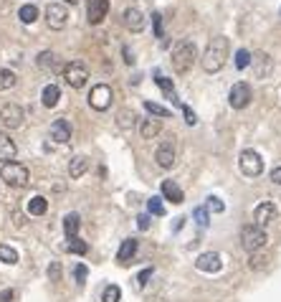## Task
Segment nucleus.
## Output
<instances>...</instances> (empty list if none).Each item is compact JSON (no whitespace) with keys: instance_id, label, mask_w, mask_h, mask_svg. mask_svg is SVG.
Instances as JSON below:
<instances>
[{"instance_id":"nucleus-9","label":"nucleus","mask_w":281,"mask_h":302,"mask_svg":"<svg viewBox=\"0 0 281 302\" xmlns=\"http://www.w3.org/2000/svg\"><path fill=\"white\" fill-rule=\"evenodd\" d=\"M251 87L246 84V81H238V84H233L230 87V94H228V102H230V107L233 109H246L248 104H251Z\"/></svg>"},{"instance_id":"nucleus-2","label":"nucleus","mask_w":281,"mask_h":302,"mask_svg":"<svg viewBox=\"0 0 281 302\" xmlns=\"http://www.w3.org/2000/svg\"><path fill=\"white\" fill-rule=\"evenodd\" d=\"M195 59H198V49H195L193 41L182 38V41L175 44V49H172V69H175V74H188L193 69Z\"/></svg>"},{"instance_id":"nucleus-41","label":"nucleus","mask_w":281,"mask_h":302,"mask_svg":"<svg viewBox=\"0 0 281 302\" xmlns=\"http://www.w3.org/2000/svg\"><path fill=\"white\" fill-rule=\"evenodd\" d=\"M152 23H155V36L162 41V38H165V33H162V16L155 13V16H152Z\"/></svg>"},{"instance_id":"nucleus-3","label":"nucleus","mask_w":281,"mask_h":302,"mask_svg":"<svg viewBox=\"0 0 281 302\" xmlns=\"http://www.w3.org/2000/svg\"><path fill=\"white\" fill-rule=\"evenodd\" d=\"M0 178H3L8 186H13V188H26L28 181H31V173H28L26 165L11 160V163H3V168H0Z\"/></svg>"},{"instance_id":"nucleus-32","label":"nucleus","mask_w":281,"mask_h":302,"mask_svg":"<svg viewBox=\"0 0 281 302\" xmlns=\"http://www.w3.org/2000/svg\"><path fill=\"white\" fill-rule=\"evenodd\" d=\"M119 299H122V289H119L117 284L104 287V292H102V302H119Z\"/></svg>"},{"instance_id":"nucleus-34","label":"nucleus","mask_w":281,"mask_h":302,"mask_svg":"<svg viewBox=\"0 0 281 302\" xmlns=\"http://www.w3.org/2000/svg\"><path fill=\"white\" fill-rule=\"evenodd\" d=\"M147 211H150L152 216H165V206H162V198L152 196V198L147 201Z\"/></svg>"},{"instance_id":"nucleus-33","label":"nucleus","mask_w":281,"mask_h":302,"mask_svg":"<svg viewBox=\"0 0 281 302\" xmlns=\"http://www.w3.org/2000/svg\"><path fill=\"white\" fill-rule=\"evenodd\" d=\"M145 109H147L150 114H155V117H170V114H172L167 107H162V104H155V102H145Z\"/></svg>"},{"instance_id":"nucleus-21","label":"nucleus","mask_w":281,"mask_h":302,"mask_svg":"<svg viewBox=\"0 0 281 302\" xmlns=\"http://www.w3.org/2000/svg\"><path fill=\"white\" fill-rule=\"evenodd\" d=\"M139 132H142L145 140H152V137H157V135L162 132V122H160V119H142Z\"/></svg>"},{"instance_id":"nucleus-51","label":"nucleus","mask_w":281,"mask_h":302,"mask_svg":"<svg viewBox=\"0 0 281 302\" xmlns=\"http://www.w3.org/2000/svg\"><path fill=\"white\" fill-rule=\"evenodd\" d=\"M66 3H71V6H74V3H79V0H66Z\"/></svg>"},{"instance_id":"nucleus-40","label":"nucleus","mask_w":281,"mask_h":302,"mask_svg":"<svg viewBox=\"0 0 281 302\" xmlns=\"http://www.w3.org/2000/svg\"><path fill=\"white\" fill-rule=\"evenodd\" d=\"M117 119H119V127H124V130H127V127H132L134 114H132L129 109H124V112H119V117H117Z\"/></svg>"},{"instance_id":"nucleus-10","label":"nucleus","mask_w":281,"mask_h":302,"mask_svg":"<svg viewBox=\"0 0 281 302\" xmlns=\"http://www.w3.org/2000/svg\"><path fill=\"white\" fill-rule=\"evenodd\" d=\"M66 21H69V11H66L61 3H51V6L46 8V23H49V28L61 31V28L66 26Z\"/></svg>"},{"instance_id":"nucleus-12","label":"nucleus","mask_w":281,"mask_h":302,"mask_svg":"<svg viewBox=\"0 0 281 302\" xmlns=\"http://www.w3.org/2000/svg\"><path fill=\"white\" fill-rule=\"evenodd\" d=\"M251 66H253V76H256V79H266V76L271 74V69H273V61H271L268 54L258 51V54L251 56Z\"/></svg>"},{"instance_id":"nucleus-37","label":"nucleus","mask_w":281,"mask_h":302,"mask_svg":"<svg viewBox=\"0 0 281 302\" xmlns=\"http://www.w3.org/2000/svg\"><path fill=\"white\" fill-rule=\"evenodd\" d=\"M193 216H195V221H198V226H208L210 221H208V208H203V206H198L195 211H193Z\"/></svg>"},{"instance_id":"nucleus-23","label":"nucleus","mask_w":281,"mask_h":302,"mask_svg":"<svg viewBox=\"0 0 281 302\" xmlns=\"http://www.w3.org/2000/svg\"><path fill=\"white\" fill-rule=\"evenodd\" d=\"M79 229H81V216H79V213H69V216L64 219V231H66V239H74V236L79 234Z\"/></svg>"},{"instance_id":"nucleus-6","label":"nucleus","mask_w":281,"mask_h":302,"mask_svg":"<svg viewBox=\"0 0 281 302\" xmlns=\"http://www.w3.org/2000/svg\"><path fill=\"white\" fill-rule=\"evenodd\" d=\"M0 122H3L8 130H18L26 122V109L16 102H8L3 109H0Z\"/></svg>"},{"instance_id":"nucleus-38","label":"nucleus","mask_w":281,"mask_h":302,"mask_svg":"<svg viewBox=\"0 0 281 302\" xmlns=\"http://www.w3.org/2000/svg\"><path fill=\"white\" fill-rule=\"evenodd\" d=\"M208 211H213V213H223L225 211V206H223V201L220 198H215V196H210L208 198V206H205Z\"/></svg>"},{"instance_id":"nucleus-16","label":"nucleus","mask_w":281,"mask_h":302,"mask_svg":"<svg viewBox=\"0 0 281 302\" xmlns=\"http://www.w3.org/2000/svg\"><path fill=\"white\" fill-rule=\"evenodd\" d=\"M155 160L160 168H172L175 165V145L172 142H162L157 147V153H155Z\"/></svg>"},{"instance_id":"nucleus-31","label":"nucleus","mask_w":281,"mask_h":302,"mask_svg":"<svg viewBox=\"0 0 281 302\" xmlns=\"http://www.w3.org/2000/svg\"><path fill=\"white\" fill-rule=\"evenodd\" d=\"M0 262H6V264H16L18 262V251L8 244H0Z\"/></svg>"},{"instance_id":"nucleus-35","label":"nucleus","mask_w":281,"mask_h":302,"mask_svg":"<svg viewBox=\"0 0 281 302\" xmlns=\"http://www.w3.org/2000/svg\"><path fill=\"white\" fill-rule=\"evenodd\" d=\"M266 262H268V256H266V254L253 251V254H251V259H248V267H251V269H261V267H266Z\"/></svg>"},{"instance_id":"nucleus-1","label":"nucleus","mask_w":281,"mask_h":302,"mask_svg":"<svg viewBox=\"0 0 281 302\" xmlns=\"http://www.w3.org/2000/svg\"><path fill=\"white\" fill-rule=\"evenodd\" d=\"M225 59H228V38H225V36L210 38V44H208V49H205V54H203V69H205L208 74H215V71L223 69Z\"/></svg>"},{"instance_id":"nucleus-7","label":"nucleus","mask_w":281,"mask_h":302,"mask_svg":"<svg viewBox=\"0 0 281 302\" xmlns=\"http://www.w3.org/2000/svg\"><path fill=\"white\" fill-rule=\"evenodd\" d=\"M64 79H66L69 87L81 89V87L89 81V69H86L81 61H69V64L64 66Z\"/></svg>"},{"instance_id":"nucleus-5","label":"nucleus","mask_w":281,"mask_h":302,"mask_svg":"<svg viewBox=\"0 0 281 302\" xmlns=\"http://www.w3.org/2000/svg\"><path fill=\"white\" fill-rule=\"evenodd\" d=\"M238 168H241L243 176L256 178V176L263 173V160H261V155L256 153V150H243L241 158H238Z\"/></svg>"},{"instance_id":"nucleus-15","label":"nucleus","mask_w":281,"mask_h":302,"mask_svg":"<svg viewBox=\"0 0 281 302\" xmlns=\"http://www.w3.org/2000/svg\"><path fill=\"white\" fill-rule=\"evenodd\" d=\"M16 155H18V147H16L13 137L8 132H0V160L11 163V160H16Z\"/></svg>"},{"instance_id":"nucleus-24","label":"nucleus","mask_w":281,"mask_h":302,"mask_svg":"<svg viewBox=\"0 0 281 302\" xmlns=\"http://www.w3.org/2000/svg\"><path fill=\"white\" fill-rule=\"evenodd\" d=\"M86 170H89V160H86L84 155H76V158L69 163V173H71V178H81Z\"/></svg>"},{"instance_id":"nucleus-45","label":"nucleus","mask_w":281,"mask_h":302,"mask_svg":"<svg viewBox=\"0 0 281 302\" xmlns=\"http://www.w3.org/2000/svg\"><path fill=\"white\" fill-rule=\"evenodd\" d=\"M13 297H16V292L8 287V289H3L0 292V302H13Z\"/></svg>"},{"instance_id":"nucleus-13","label":"nucleus","mask_w":281,"mask_h":302,"mask_svg":"<svg viewBox=\"0 0 281 302\" xmlns=\"http://www.w3.org/2000/svg\"><path fill=\"white\" fill-rule=\"evenodd\" d=\"M273 219H276V206H273V203L263 201V203H258V206H256V211H253V221H256V226L266 229Z\"/></svg>"},{"instance_id":"nucleus-49","label":"nucleus","mask_w":281,"mask_h":302,"mask_svg":"<svg viewBox=\"0 0 281 302\" xmlns=\"http://www.w3.org/2000/svg\"><path fill=\"white\" fill-rule=\"evenodd\" d=\"M13 219H16V226H26V216L23 213H16Z\"/></svg>"},{"instance_id":"nucleus-29","label":"nucleus","mask_w":281,"mask_h":302,"mask_svg":"<svg viewBox=\"0 0 281 302\" xmlns=\"http://www.w3.org/2000/svg\"><path fill=\"white\" fill-rule=\"evenodd\" d=\"M66 251H69V254H79V256H84V254L89 251V246H86V241H81L79 236H74V239H69Z\"/></svg>"},{"instance_id":"nucleus-17","label":"nucleus","mask_w":281,"mask_h":302,"mask_svg":"<svg viewBox=\"0 0 281 302\" xmlns=\"http://www.w3.org/2000/svg\"><path fill=\"white\" fill-rule=\"evenodd\" d=\"M122 21H124V28L132 31V33H139V31L145 28V16H142L137 8H127L124 16H122Z\"/></svg>"},{"instance_id":"nucleus-30","label":"nucleus","mask_w":281,"mask_h":302,"mask_svg":"<svg viewBox=\"0 0 281 302\" xmlns=\"http://www.w3.org/2000/svg\"><path fill=\"white\" fill-rule=\"evenodd\" d=\"M38 66H41V69H61V66L56 64V54H54V51L38 54Z\"/></svg>"},{"instance_id":"nucleus-28","label":"nucleus","mask_w":281,"mask_h":302,"mask_svg":"<svg viewBox=\"0 0 281 302\" xmlns=\"http://www.w3.org/2000/svg\"><path fill=\"white\" fill-rule=\"evenodd\" d=\"M18 18H21V21H23L26 26H31V23H33V21L38 18V8L28 3V6H23V8L18 11Z\"/></svg>"},{"instance_id":"nucleus-42","label":"nucleus","mask_w":281,"mask_h":302,"mask_svg":"<svg viewBox=\"0 0 281 302\" xmlns=\"http://www.w3.org/2000/svg\"><path fill=\"white\" fill-rule=\"evenodd\" d=\"M150 277H152V267H147V269H142V272L137 274V284H139V287H145Z\"/></svg>"},{"instance_id":"nucleus-48","label":"nucleus","mask_w":281,"mask_h":302,"mask_svg":"<svg viewBox=\"0 0 281 302\" xmlns=\"http://www.w3.org/2000/svg\"><path fill=\"white\" fill-rule=\"evenodd\" d=\"M122 51H124V61H127V64H134V56H132V51H129L127 46H124Z\"/></svg>"},{"instance_id":"nucleus-36","label":"nucleus","mask_w":281,"mask_h":302,"mask_svg":"<svg viewBox=\"0 0 281 302\" xmlns=\"http://www.w3.org/2000/svg\"><path fill=\"white\" fill-rule=\"evenodd\" d=\"M236 66H238V69H246V66H251V54H248L246 49L236 51Z\"/></svg>"},{"instance_id":"nucleus-14","label":"nucleus","mask_w":281,"mask_h":302,"mask_svg":"<svg viewBox=\"0 0 281 302\" xmlns=\"http://www.w3.org/2000/svg\"><path fill=\"white\" fill-rule=\"evenodd\" d=\"M195 267H198L200 272H210V274H215V272H220L223 259H220V254H215V251H205V254L198 256Z\"/></svg>"},{"instance_id":"nucleus-22","label":"nucleus","mask_w":281,"mask_h":302,"mask_svg":"<svg viewBox=\"0 0 281 302\" xmlns=\"http://www.w3.org/2000/svg\"><path fill=\"white\" fill-rule=\"evenodd\" d=\"M155 84H157V87H160V89L167 94V99H172L177 107H182V104H180V99L175 97V87H172V81H170L167 76H162V74H155Z\"/></svg>"},{"instance_id":"nucleus-11","label":"nucleus","mask_w":281,"mask_h":302,"mask_svg":"<svg viewBox=\"0 0 281 302\" xmlns=\"http://www.w3.org/2000/svg\"><path fill=\"white\" fill-rule=\"evenodd\" d=\"M109 13V0H89V6H86V21L91 26H99Z\"/></svg>"},{"instance_id":"nucleus-47","label":"nucleus","mask_w":281,"mask_h":302,"mask_svg":"<svg viewBox=\"0 0 281 302\" xmlns=\"http://www.w3.org/2000/svg\"><path fill=\"white\" fill-rule=\"evenodd\" d=\"M271 181H273V183H276V186H281V165H278V168H273V170H271Z\"/></svg>"},{"instance_id":"nucleus-43","label":"nucleus","mask_w":281,"mask_h":302,"mask_svg":"<svg viewBox=\"0 0 281 302\" xmlns=\"http://www.w3.org/2000/svg\"><path fill=\"white\" fill-rule=\"evenodd\" d=\"M74 274H76V282H79V284H84V279H86V274H89V269H86V264H79Z\"/></svg>"},{"instance_id":"nucleus-20","label":"nucleus","mask_w":281,"mask_h":302,"mask_svg":"<svg viewBox=\"0 0 281 302\" xmlns=\"http://www.w3.org/2000/svg\"><path fill=\"white\" fill-rule=\"evenodd\" d=\"M134 254H137V241L134 239H124L119 251H117V259H119V264H129L134 259Z\"/></svg>"},{"instance_id":"nucleus-46","label":"nucleus","mask_w":281,"mask_h":302,"mask_svg":"<svg viewBox=\"0 0 281 302\" xmlns=\"http://www.w3.org/2000/svg\"><path fill=\"white\" fill-rule=\"evenodd\" d=\"M137 226H139L142 231H147V229H150V216H147V213H142V216L137 219Z\"/></svg>"},{"instance_id":"nucleus-25","label":"nucleus","mask_w":281,"mask_h":302,"mask_svg":"<svg viewBox=\"0 0 281 302\" xmlns=\"http://www.w3.org/2000/svg\"><path fill=\"white\" fill-rule=\"evenodd\" d=\"M46 211H49L46 196H33V198L28 201V213H31V216H43Z\"/></svg>"},{"instance_id":"nucleus-4","label":"nucleus","mask_w":281,"mask_h":302,"mask_svg":"<svg viewBox=\"0 0 281 302\" xmlns=\"http://www.w3.org/2000/svg\"><path fill=\"white\" fill-rule=\"evenodd\" d=\"M266 241H268V236H266V229H261V226H256V224H251V226H243V231H241V246L246 249V251H261L263 246H266Z\"/></svg>"},{"instance_id":"nucleus-18","label":"nucleus","mask_w":281,"mask_h":302,"mask_svg":"<svg viewBox=\"0 0 281 302\" xmlns=\"http://www.w3.org/2000/svg\"><path fill=\"white\" fill-rule=\"evenodd\" d=\"M51 140L59 142V145H66V142L71 140V124H69L66 119H56V122L51 124Z\"/></svg>"},{"instance_id":"nucleus-19","label":"nucleus","mask_w":281,"mask_h":302,"mask_svg":"<svg viewBox=\"0 0 281 302\" xmlns=\"http://www.w3.org/2000/svg\"><path fill=\"white\" fill-rule=\"evenodd\" d=\"M162 196L170 203H182L185 201V196H182V191H180V186L175 181H162Z\"/></svg>"},{"instance_id":"nucleus-50","label":"nucleus","mask_w":281,"mask_h":302,"mask_svg":"<svg viewBox=\"0 0 281 302\" xmlns=\"http://www.w3.org/2000/svg\"><path fill=\"white\" fill-rule=\"evenodd\" d=\"M147 302H165L162 297H152V299H147Z\"/></svg>"},{"instance_id":"nucleus-8","label":"nucleus","mask_w":281,"mask_h":302,"mask_svg":"<svg viewBox=\"0 0 281 302\" xmlns=\"http://www.w3.org/2000/svg\"><path fill=\"white\" fill-rule=\"evenodd\" d=\"M89 104H91V109H99V112L109 109V104H112V87L109 84H97L89 92Z\"/></svg>"},{"instance_id":"nucleus-26","label":"nucleus","mask_w":281,"mask_h":302,"mask_svg":"<svg viewBox=\"0 0 281 302\" xmlns=\"http://www.w3.org/2000/svg\"><path fill=\"white\" fill-rule=\"evenodd\" d=\"M41 99H43V104L51 109V107L59 104V99H61V89H59L56 84H49V87L43 89V97H41Z\"/></svg>"},{"instance_id":"nucleus-52","label":"nucleus","mask_w":281,"mask_h":302,"mask_svg":"<svg viewBox=\"0 0 281 302\" xmlns=\"http://www.w3.org/2000/svg\"><path fill=\"white\" fill-rule=\"evenodd\" d=\"M3 6H6V0H0V8H3Z\"/></svg>"},{"instance_id":"nucleus-44","label":"nucleus","mask_w":281,"mask_h":302,"mask_svg":"<svg viewBox=\"0 0 281 302\" xmlns=\"http://www.w3.org/2000/svg\"><path fill=\"white\" fill-rule=\"evenodd\" d=\"M182 114H185V122H188V124H195V122H198L195 112H193L190 107H185V104H182Z\"/></svg>"},{"instance_id":"nucleus-27","label":"nucleus","mask_w":281,"mask_h":302,"mask_svg":"<svg viewBox=\"0 0 281 302\" xmlns=\"http://www.w3.org/2000/svg\"><path fill=\"white\" fill-rule=\"evenodd\" d=\"M16 87V71L13 69H0V92Z\"/></svg>"},{"instance_id":"nucleus-39","label":"nucleus","mask_w":281,"mask_h":302,"mask_svg":"<svg viewBox=\"0 0 281 302\" xmlns=\"http://www.w3.org/2000/svg\"><path fill=\"white\" fill-rule=\"evenodd\" d=\"M61 272H64V269H61V262H51V267H49V279H51V282H59V279H61Z\"/></svg>"}]
</instances>
